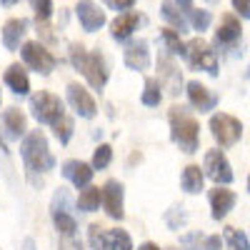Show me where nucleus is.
<instances>
[{
    "instance_id": "obj_1",
    "label": "nucleus",
    "mask_w": 250,
    "mask_h": 250,
    "mask_svg": "<svg viewBox=\"0 0 250 250\" xmlns=\"http://www.w3.org/2000/svg\"><path fill=\"white\" fill-rule=\"evenodd\" d=\"M70 62L75 70L85 75L88 85L95 90H103L108 83V68H105V58L100 55V50H85L83 43H70Z\"/></svg>"
},
{
    "instance_id": "obj_2",
    "label": "nucleus",
    "mask_w": 250,
    "mask_h": 250,
    "mask_svg": "<svg viewBox=\"0 0 250 250\" xmlns=\"http://www.w3.org/2000/svg\"><path fill=\"white\" fill-rule=\"evenodd\" d=\"M168 120H170V138H173V143L188 155L195 153L200 148V125L190 115V110L183 108V105H173L170 113H168Z\"/></svg>"
},
{
    "instance_id": "obj_3",
    "label": "nucleus",
    "mask_w": 250,
    "mask_h": 250,
    "mask_svg": "<svg viewBox=\"0 0 250 250\" xmlns=\"http://www.w3.org/2000/svg\"><path fill=\"white\" fill-rule=\"evenodd\" d=\"M20 155L30 173H48L53 170L55 158L48 148V138L43 135V130H28L20 143Z\"/></svg>"
},
{
    "instance_id": "obj_4",
    "label": "nucleus",
    "mask_w": 250,
    "mask_h": 250,
    "mask_svg": "<svg viewBox=\"0 0 250 250\" xmlns=\"http://www.w3.org/2000/svg\"><path fill=\"white\" fill-rule=\"evenodd\" d=\"M53 223L58 228V233L62 238H75L78 233V218L73 215V205H70V195L65 188H58L55 195H53Z\"/></svg>"
},
{
    "instance_id": "obj_5",
    "label": "nucleus",
    "mask_w": 250,
    "mask_h": 250,
    "mask_svg": "<svg viewBox=\"0 0 250 250\" xmlns=\"http://www.w3.org/2000/svg\"><path fill=\"white\" fill-rule=\"evenodd\" d=\"M30 113L40 125H55L62 115H65V105L62 100L48 90H40L30 98Z\"/></svg>"
},
{
    "instance_id": "obj_6",
    "label": "nucleus",
    "mask_w": 250,
    "mask_h": 250,
    "mask_svg": "<svg viewBox=\"0 0 250 250\" xmlns=\"http://www.w3.org/2000/svg\"><path fill=\"white\" fill-rule=\"evenodd\" d=\"M210 133L220 148H233L243 138V123L230 113H215L210 118Z\"/></svg>"
},
{
    "instance_id": "obj_7",
    "label": "nucleus",
    "mask_w": 250,
    "mask_h": 250,
    "mask_svg": "<svg viewBox=\"0 0 250 250\" xmlns=\"http://www.w3.org/2000/svg\"><path fill=\"white\" fill-rule=\"evenodd\" d=\"M185 58L190 68L205 70L208 75H218V55L203 38H193L190 43H185Z\"/></svg>"
},
{
    "instance_id": "obj_8",
    "label": "nucleus",
    "mask_w": 250,
    "mask_h": 250,
    "mask_svg": "<svg viewBox=\"0 0 250 250\" xmlns=\"http://www.w3.org/2000/svg\"><path fill=\"white\" fill-rule=\"evenodd\" d=\"M20 55H23L25 65L33 68L35 73L40 75H50L58 65V58L40 43V40H28V43H23V48H20Z\"/></svg>"
},
{
    "instance_id": "obj_9",
    "label": "nucleus",
    "mask_w": 250,
    "mask_h": 250,
    "mask_svg": "<svg viewBox=\"0 0 250 250\" xmlns=\"http://www.w3.org/2000/svg\"><path fill=\"white\" fill-rule=\"evenodd\" d=\"M203 170H205V175L210 178L213 183H218V185H230L233 183V165H230V160L225 158V153L223 150H208L205 153V163H203Z\"/></svg>"
},
{
    "instance_id": "obj_10",
    "label": "nucleus",
    "mask_w": 250,
    "mask_h": 250,
    "mask_svg": "<svg viewBox=\"0 0 250 250\" xmlns=\"http://www.w3.org/2000/svg\"><path fill=\"white\" fill-rule=\"evenodd\" d=\"M243 35V25H240V18L235 13H223L218 20V28H215V45L218 48H233Z\"/></svg>"
},
{
    "instance_id": "obj_11",
    "label": "nucleus",
    "mask_w": 250,
    "mask_h": 250,
    "mask_svg": "<svg viewBox=\"0 0 250 250\" xmlns=\"http://www.w3.org/2000/svg\"><path fill=\"white\" fill-rule=\"evenodd\" d=\"M123 195H125V188L120 180H108L105 185L100 188V203L105 208V213L113 220H123L125 210H123Z\"/></svg>"
},
{
    "instance_id": "obj_12",
    "label": "nucleus",
    "mask_w": 250,
    "mask_h": 250,
    "mask_svg": "<svg viewBox=\"0 0 250 250\" xmlns=\"http://www.w3.org/2000/svg\"><path fill=\"white\" fill-rule=\"evenodd\" d=\"M185 93H188V103H190L198 113H210L218 105V95L208 85H203L200 80H190V83H188Z\"/></svg>"
},
{
    "instance_id": "obj_13",
    "label": "nucleus",
    "mask_w": 250,
    "mask_h": 250,
    "mask_svg": "<svg viewBox=\"0 0 250 250\" xmlns=\"http://www.w3.org/2000/svg\"><path fill=\"white\" fill-rule=\"evenodd\" d=\"M75 15L80 20V25L83 30H88V33H95L100 30L103 25H105V10H100L98 3H93V0H80V3L75 5Z\"/></svg>"
},
{
    "instance_id": "obj_14",
    "label": "nucleus",
    "mask_w": 250,
    "mask_h": 250,
    "mask_svg": "<svg viewBox=\"0 0 250 250\" xmlns=\"http://www.w3.org/2000/svg\"><path fill=\"white\" fill-rule=\"evenodd\" d=\"M68 103L80 118H95V113H98L93 95L88 93V88H83L80 83H70L68 85Z\"/></svg>"
},
{
    "instance_id": "obj_15",
    "label": "nucleus",
    "mask_w": 250,
    "mask_h": 250,
    "mask_svg": "<svg viewBox=\"0 0 250 250\" xmlns=\"http://www.w3.org/2000/svg\"><path fill=\"white\" fill-rule=\"evenodd\" d=\"M208 200H210V210H213V220H223L228 218V213L235 208V193L228 190L225 185H215L210 193H208Z\"/></svg>"
},
{
    "instance_id": "obj_16",
    "label": "nucleus",
    "mask_w": 250,
    "mask_h": 250,
    "mask_svg": "<svg viewBox=\"0 0 250 250\" xmlns=\"http://www.w3.org/2000/svg\"><path fill=\"white\" fill-rule=\"evenodd\" d=\"M143 23V15L138 13V10H125V13H118V18L110 23V35L115 38V40H128L135 30H138V25Z\"/></svg>"
},
{
    "instance_id": "obj_17",
    "label": "nucleus",
    "mask_w": 250,
    "mask_h": 250,
    "mask_svg": "<svg viewBox=\"0 0 250 250\" xmlns=\"http://www.w3.org/2000/svg\"><path fill=\"white\" fill-rule=\"evenodd\" d=\"M123 62L130 70H148V65H150L148 40H133V43H128V48L123 53Z\"/></svg>"
},
{
    "instance_id": "obj_18",
    "label": "nucleus",
    "mask_w": 250,
    "mask_h": 250,
    "mask_svg": "<svg viewBox=\"0 0 250 250\" xmlns=\"http://www.w3.org/2000/svg\"><path fill=\"white\" fill-rule=\"evenodd\" d=\"M158 70H160V85H168V90L175 95L178 90H180V85H183V75H180V70H178V65L173 62V55L170 53H163L160 58H158Z\"/></svg>"
},
{
    "instance_id": "obj_19",
    "label": "nucleus",
    "mask_w": 250,
    "mask_h": 250,
    "mask_svg": "<svg viewBox=\"0 0 250 250\" xmlns=\"http://www.w3.org/2000/svg\"><path fill=\"white\" fill-rule=\"evenodd\" d=\"M93 165H88V163H83V160H65L62 163V175H65L78 190L80 188H85V185H90V180H93Z\"/></svg>"
},
{
    "instance_id": "obj_20",
    "label": "nucleus",
    "mask_w": 250,
    "mask_h": 250,
    "mask_svg": "<svg viewBox=\"0 0 250 250\" xmlns=\"http://www.w3.org/2000/svg\"><path fill=\"white\" fill-rule=\"evenodd\" d=\"M28 33V20L25 18H10L3 25V45L5 50H18L23 38Z\"/></svg>"
},
{
    "instance_id": "obj_21",
    "label": "nucleus",
    "mask_w": 250,
    "mask_h": 250,
    "mask_svg": "<svg viewBox=\"0 0 250 250\" xmlns=\"http://www.w3.org/2000/svg\"><path fill=\"white\" fill-rule=\"evenodd\" d=\"M3 80H5V85H8L15 95H28V93H30V80H28V73H25V68L20 65V62H13V65H8V70H5Z\"/></svg>"
},
{
    "instance_id": "obj_22",
    "label": "nucleus",
    "mask_w": 250,
    "mask_h": 250,
    "mask_svg": "<svg viewBox=\"0 0 250 250\" xmlns=\"http://www.w3.org/2000/svg\"><path fill=\"white\" fill-rule=\"evenodd\" d=\"M3 125H5V133L8 138H20L28 133V123H25V113L18 110V108H8L3 110Z\"/></svg>"
},
{
    "instance_id": "obj_23",
    "label": "nucleus",
    "mask_w": 250,
    "mask_h": 250,
    "mask_svg": "<svg viewBox=\"0 0 250 250\" xmlns=\"http://www.w3.org/2000/svg\"><path fill=\"white\" fill-rule=\"evenodd\" d=\"M100 250H133V240H130V235L125 233V230H120V228H113V230L103 233Z\"/></svg>"
},
{
    "instance_id": "obj_24",
    "label": "nucleus",
    "mask_w": 250,
    "mask_h": 250,
    "mask_svg": "<svg viewBox=\"0 0 250 250\" xmlns=\"http://www.w3.org/2000/svg\"><path fill=\"white\" fill-rule=\"evenodd\" d=\"M160 15L168 20V25L175 30V33H188V18L180 13V8L173 3V0H163V5H160Z\"/></svg>"
},
{
    "instance_id": "obj_25",
    "label": "nucleus",
    "mask_w": 250,
    "mask_h": 250,
    "mask_svg": "<svg viewBox=\"0 0 250 250\" xmlns=\"http://www.w3.org/2000/svg\"><path fill=\"white\" fill-rule=\"evenodd\" d=\"M203 183H205V173L200 170V165H188V168L183 170V175H180L183 190L190 193V195H195V193L203 190Z\"/></svg>"
},
{
    "instance_id": "obj_26",
    "label": "nucleus",
    "mask_w": 250,
    "mask_h": 250,
    "mask_svg": "<svg viewBox=\"0 0 250 250\" xmlns=\"http://www.w3.org/2000/svg\"><path fill=\"white\" fill-rule=\"evenodd\" d=\"M78 208H80V210H85V213H95L98 208H100V188H95V185L80 188Z\"/></svg>"
},
{
    "instance_id": "obj_27",
    "label": "nucleus",
    "mask_w": 250,
    "mask_h": 250,
    "mask_svg": "<svg viewBox=\"0 0 250 250\" xmlns=\"http://www.w3.org/2000/svg\"><path fill=\"white\" fill-rule=\"evenodd\" d=\"M185 15H188V25H190L193 30H198V33L208 30V28H210V23H213L210 10H203V8H193V10H188Z\"/></svg>"
},
{
    "instance_id": "obj_28",
    "label": "nucleus",
    "mask_w": 250,
    "mask_h": 250,
    "mask_svg": "<svg viewBox=\"0 0 250 250\" xmlns=\"http://www.w3.org/2000/svg\"><path fill=\"white\" fill-rule=\"evenodd\" d=\"M160 38L165 43V53L170 55H185V43L180 40V33H175L173 28H163L160 30Z\"/></svg>"
},
{
    "instance_id": "obj_29",
    "label": "nucleus",
    "mask_w": 250,
    "mask_h": 250,
    "mask_svg": "<svg viewBox=\"0 0 250 250\" xmlns=\"http://www.w3.org/2000/svg\"><path fill=\"white\" fill-rule=\"evenodd\" d=\"M140 100H143V105H148V108L160 105L163 93H160V83H158V78H148V80H145V90H143Z\"/></svg>"
},
{
    "instance_id": "obj_30",
    "label": "nucleus",
    "mask_w": 250,
    "mask_h": 250,
    "mask_svg": "<svg viewBox=\"0 0 250 250\" xmlns=\"http://www.w3.org/2000/svg\"><path fill=\"white\" fill-rule=\"evenodd\" d=\"M73 128H75V123H73V118H68V115H62V118L53 125V133H55V138H58L60 145H68V143H70Z\"/></svg>"
},
{
    "instance_id": "obj_31",
    "label": "nucleus",
    "mask_w": 250,
    "mask_h": 250,
    "mask_svg": "<svg viewBox=\"0 0 250 250\" xmlns=\"http://www.w3.org/2000/svg\"><path fill=\"white\" fill-rule=\"evenodd\" d=\"M110 160H113V148L108 143H103V145H98L95 148V153H93V170H105L108 165H110Z\"/></svg>"
},
{
    "instance_id": "obj_32",
    "label": "nucleus",
    "mask_w": 250,
    "mask_h": 250,
    "mask_svg": "<svg viewBox=\"0 0 250 250\" xmlns=\"http://www.w3.org/2000/svg\"><path fill=\"white\" fill-rule=\"evenodd\" d=\"M225 240L230 243L233 250H250V240L243 230H238V228H225Z\"/></svg>"
},
{
    "instance_id": "obj_33",
    "label": "nucleus",
    "mask_w": 250,
    "mask_h": 250,
    "mask_svg": "<svg viewBox=\"0 0 250 250\" xmlns=\"http://www.w3.org/2000/svg\"><path fill=\"white\" fill-rule=\"evenodd\" d=\"M30 5H33V10H35L38 25H40V23H48L50 15H53V0H30Z\"/></svg>"
},
{
    "instance_id": "obj_34",
    "label": "nucleus",
    "mask_w": 250,
    "mask_h": 250,
    "mask_svg": "<svg viewBox=\"0 0 250 250\" xmlns=\"http://www.w3.org/2000/svg\"><path fill=\"white\" fill-rule=\"evenodd\" d=\"M110 10H118V13H125V10H133L135 8V0H103Z\"/></svg>"
},
{
    "instance_id": "obj_35",
    "label": "nucleus",
    "mask_w": 250,
    "mask_h": 250,
    "mask_svg": "<svg viewBox=\"0 0 250 250\" xmlns=\"http://www.w3.org/2000/svg\"><path fill=\"white\" fill-rule=\"evenodd\" d=\"M230 3L240 20H250V0H230Z\"/></svg>"
},
{
    "instance_id": "obj_36",
    "label": "nucleus",
    "mask_w": 250,
    "mask_h": 250,
    "mask_svg": "<svg viewBox=\"0 0 250 250\" xmlns=\"http://www.w3.org/2000/svg\"><path fill=\"white\" fill-rule=\"evenodd\" d=\"M103 233H105V228H103L100 223H93L90 225V245L95 250H100V240H103Z\"/></svg>"
},
{
    "instance_id": "obj_37",
    "label": "nucleus",
    "mask_w": 250,
    "mask_h": 250,
    "mask_svg": "<svg viewBox=\"0 0 250 250\" xmlns=\"http://www.w3.org/2000/svg\"><path fill=\"white\" fill-rule=\"evenodd\" d=\"M223 248V238L220 235H208L203 238V250H220Z\"/></svg>"
},
{
    "instance_id": "obj_38",
    "label": "nucleus",
    "mask_w": 250,
    "mask_h": 250,
    "mask_svg": "<svg viewBox=\"0 0 250 250\" xmlns=\"http://www.w3.org/2000/svg\"><path fill=\"white\" fill-rule=\"evenodd\" d=\"M60 250H83V245L75 238H65V240L60 243Z\"/></svg>"
},
{
    "instance_id": "obj_39",
    "label": "nucleus",
    "mask_w": 250,
    "mask_h": 250,
    "mask_svg": "<svg viewBox=\"0 0 250 250\" xmlns=\"http://www.w3.org/2000/svg\"><path fill=\"white\" fill-rule=\"evenodd\" d=\"M173 3H175L178 8H183L185 13H188V10H193V8H195V5H193V0H173Z\"/></svg>"
},
{
    "instance_id": "obj_40",
    "label": "nucleus",
    "mask_w": 250,
    "mask_h": 250,
    "mask_svg": "<svg viewBox=\"0 0 250 250\" xmlns=\"http://www.w3.org/2000/svg\"><path fill=\"white\" fill-rule=\"evenodd\" d=\"M138 250H160V248H158L155 243H143V245H140Z\"/></svg>"
},
{
    "instance_id": "obj_41",
    "label": "nucleus",
    "mask_w": 250,
    "mask_h": 250,
    "mask_svg": "<svg viewBox=\"0 0 250 250\" xmlns=\"http://www.w3.org/2000/svg\"><path fill=\"white\" fill-rule=\"evenodd\" d=\"M0 3H3V5H5V8H13V5H15V3H20V0H0Z\"/></svg>"
},
{
    "instance_id": "obj_42",
    "label": "nucleus",
    "mask_w": 250,
    "mask_h": 250,
    "mask_svg": "<svg viewBox=\"0 0 250 250\" xmlns=\"http://www.w3.org/2000/svg\"><path fill=\"white\" fill-rule=\"evenodd\" d=\"M248 193H250V175H248Z\"/></svg>"
},
{
    "instance_id": "obj_43",
    "label": "nucleus",
    "mask_w": 250,
    "mask_h": 250,
    "mask_svg": "<svg viewBox=\"0 0 250 250\" xmlns=\"http://www.w3.org/2000/svg\"><path fill=\"white\" fill-rule=\"evenodd\" d=\"M208 3H215V0H208Z\"/></svg>"
},
{
    "instance_id": "obj_44",
    "label": "nucleus",
    "mask_w": 250,
    "mask_h": 250,
    "mask_svg": "<svg viewBox=\"0 0 250 250\" xmlns=\"http://www.w3.org/2000/svg\"><path fill=\"white\" fill-rule=\"evenodd\" d=\"M0 145H3V143H0Z\"/></svg>"
},
{
    "instance_id": "obj_45",
    "label": "nucleus",
    "mask_w": 250,
    "mask_h": 250,
    "mask_svg": "<svg viewBox=\"0 0 250 250\" xmlns=\"http://www.w3.org/2000/svg\"><path fill=\"white\" fill-rule=\"evenodd\" d=\"M0 100H3V98H0Z\"/></svg>"
}]
</instances>
